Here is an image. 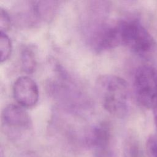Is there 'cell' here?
<instances>
[{
    "label": "cell",
    "mask_w": 157,
    "mask_h": 157,
    "mask_svg": "<svg viewBox=\"0 0 157 157\" xmlns=\"http://www.w3.org/2000/svg\"><path fill=\"white\" fill-rule=\"evenodd\" d=\"M110 140V127L109 124L103 122L92 128L86 137V142L98 157H105L109 153Z\"/></svg>",
    "instance_id": "obj_6"
},
{
    "label": "cell",
    "mask_w": 157,
    "mask_h": 157,
    "mask_svg": "<svg viewBox=\"0 0 157 157\" xmlns=\"http://www.w3.org/2000/svg\"><path fill=\"white\" fill-rule=\"evenodd\" d=\"M96 85L104 109L112 115L124 116L129 96L126 82L115 75H104L98 78Z\"/></svg>",
    "instance_id": "obj_1"
},
{
    "label": "cell",
    "mask_w": 157,
    "mask_h": 157,
    "mask_svg": "<svg viewBox=\"0 0 157 157\" xmlns=\"http://www.w3.org/2000/svg\"><path fill=\"white\" fill-rule=\"evenodd\" d=\"M1 61L3 62L9 57L12 51V43L9 36L2 31H1L0 36Z\"/></svg>",
    "instance_id": "obj_8"
},
{
    "label": "cell",
    "mask_w": 157,
    "mask_h": 157,
    "mask_svg": "<svg viewBox=\"0 0 157 157\" xmlns=\"http://www.w3.org/2000/svg\"><path fill=\"white\" fill-rule=\"evenodd\" d=\"M134 88L139 104L152 109L157 99V70L148 65L139 67L134 75Z\"/></svg>",
    "instance_id": "obj_3"
},
{
    "label": "cell",
    "mask_w": 157,
    "mask_h": 157,
    "mask_svg": "<svg viewBox=\"0 0 157 157\" xmlns=\"http://www.w3.org/2000/svg\"><path fill=\"white\" fill-rule=\"evenodd\" d=\"M13 94L15 101L20 106L31 107L38 101V86L36 83L28 76H20L13 83Z\"/></svg>",
    "instance_id": "obj_5"
},
{
    "label": "cell",
    "mask_w": 157,
    "mask_h": 157,
    "mask_svg": "<svg viewBox=\"0 0 157 157\" xmlns=\"http://www.w3.org/2000/svg\"><path fill=\"white\" fill-rule=\"evenodd\" d=\"M10 19L6 10L1 8L0 10V26L1 31H7L10 27Z\"/></svg>",
    "instance_id": "obj_10"
},
{
    "label": "cell",
    "mask_w": 157,
    "mask_h": 157,
    "mask_svg": "<svg viewBox=\"0 0 157 157\" xmlns=\"http://www.w3.org/2000/svg\"><path fill=\"white\" fill-rule=\"evenodd\" d=\"M21 63L23 71L27 73H32L36 67V58L33 48L26 47L21 52Z\"/></svg>",
    "instance_id": "obj_7"
},
{
    "label": "cell",
    "mask_w": 157,
    "mask_h": 157,
    "mask_svg": "<svg viewBox=\"0 0 157 157\" xmlns=\"http://www.w3.org/2000/svg\"><path fill=\"white\" fill-rule=\"evenodd\" d=\"M2 122L6 131L12 137L20 135L31 126L28 113L21 106L13 104H9L4 108Z\"/></svg>",
    "instance_id": "obj_4"
},
{
    "label": "cell",
    "mask_w": 157,
    "mask_h": 157,
    "mask_svg": "<svg viewBox=\"0 0 157 157\" xmlns=\"http://www.w3.org/2000/svg\"><path fill=\"white\" fill-rule=\"evenodd\" d=\"M147 157H157V136L151 135L146 142Z\"/></svg>",
    "instance_id": "obj_9"
},
{
    "label": "cell",
    "mask_w": 157,
    "mask_h": 157,
    "mask_svg": "<svg viewBox=\"0 0 157 157\" xmlns=\"http://www.w3.org/2000/svg\"><path fill=\"white\" fill-rule=\"evenodd\" d=\"M153 110V117H154V121H155V124L157 129V99L151 109Z\"/></svg>",
    "instance_id": "obj_11"
},
{
    "label": "cell",
    "mask_w": 157,
    "mask_h": 157,
    "mask_svg": "<svg viewBox=\"0 0 157 157\" xmlns=\"http://www.w3.org/2000/svg\"><path fill=\"white\" fill-rule=\"evenodd\" d=\"M120 45L129 48L139 56L147 57L156 48V43L148 30L136 19L121 21L117 24Z\"/></svg>",
    "instance_id": "obj_2"
}]
</instances>
